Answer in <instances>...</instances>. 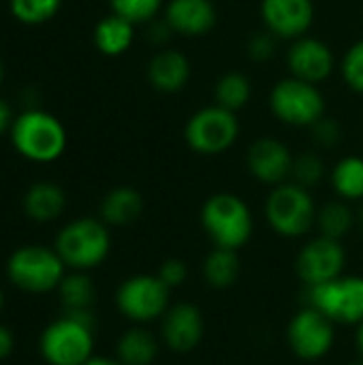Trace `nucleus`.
Listing matches in <instances>:
<instances>
[{"label":"nucleus","instance_id":"f257e3e1","mask_svg":"<svg viewBox=\"0 0 363 365\" xmlns=\"http://www.w3.org/2000/svg\"><path fill=\"white\" fill-rule=\"evenodd\" d=\"M199 225L214 248L240 252L252 240L255 214L240 195L214 192L199 210Z\"/></svg>","mask_w":363,"mask_h":365},{"label":"nucleus","instance_id":"f03ea898","mask_svg":"<svg viewBox=\"0 0 363 365\" xmlns=\"http://www.w3.org/2000/svg\"><path fill=\"white\" fill-rule=\"evenodd\" d=\"M94 314L64 312L39 336V353L47 365H83L94 357Z\"/></svg>","mask_w":363,"mask_h":365},{"label":"nucleus","instance_id":"7ed1b4c3","mask_svg":"<svg viewBox=\"0 0 363 365\" xmlns=\"http://www.w3.org/2000/svg\"><path fill=\"white\" fill-rule=\"evenodd\" d=\"M319 205L310 192L293 180L270 188L263 203V218L267 227L285 240H302L310 235L317 225Z\"/></svg>","mask_w":363,"mask_h":365},{"label":"nucleus","instance_id":"20e7f679","mask_svg":"<svg viewBox=\"0 0 363 365\" xmlns=\"http://www.w3.org/2000/svg\"><path fill=\"white\" fill-rule=\"evenodd\" d=\"M11 143L15 152L39 165L58 160L68 143L64 124L45 109H26L15 115L11 126Z\"/></svg>","mask_w":363,"mask_h":365},{"label":"nucleus","instance_id":"39448f33","mask_svg":"<svg viewBox=\"0 0 363 365\" xmlns=\"http://www.w3.org/2000/svg\"><path fill=\"white\" fill-rule=\"evenodd\" d=\"M109 229L111 227L94 216L75 218L58 231L53 248L71 272H92L101 267L111 252Z\"/></svg>","mask_w":363,"mask_h":365},{"label":"nucleus","instance_id":"423d86ee","mask_svg":"<svg viewBox=\"0 0 363 365\" xmlns=\"http://www.w3.org/2000/svg\"><path fill=\"white\" fill-rule=\"evenodd\" d=\"M68 274V267L56 252V248L43 244H26L11 252L6 259L9 282L30 295H45L58 291L60 282Z\"/></svg>","mask_w":363,"mask_h":365},{"label":"nucleus","instance_id":"0eeeda50","mask_svg":"<svg viewBox=\"0 0 363 365\" xmlns=\"http://www.w3.org/2000/svg\"><path fill=\"white\" fill-rule=\"evenodd\" d=\"M272 115L289 128H312L327 115V101L319 86L297 77H282L267 96Z\"/></svg>","mask_w":363,"mask_h":365},{"label":"nucleus","instance_id":"6e6552de","mask_svg":"<svg viewBox=\"0 0 363 365\" xmlns=\"http://www.w3.org/2000/svg\"><path fill=\"white\" fill-rule=\"evenodd\" d=\"M240 133L242 124L237 113L214 103L188 115L182 137L190 152L199 156H220L237 143Z\"/></svg>","mask_w":363,"mask_h":365},{"label":"nucleus","instance_id":"1a4fd4ad","mask_svg":"<svg viewBox=\"0 0 363 365\" xmlns=\"http://www.w3.org/2000/svg\"><path fill=\"white\" fill-rule=\"evenodd\" d=\"M113 302L128 323L152 325L169 310L171 289L158 278V274H135L118 284Z\"/></svg>","mask_w":363,"mask_h":365},{"label":"nucleus","instance_id":"9d476101","mask_svg":"<svg viewBox=\"0 0 363 365\" xmlns=\"http://www.w3.org/2000/svg\"><path fill=\"white\" fill-rule=\"evenodd\" d=\"M306 304L338 327H357L363 321V276L342 274L329 282L306 289Z\"/></svg>","mask_w":363,"mask_h":365},{"label":"nucleus","instance_id":"9b49d317","mask_svg":"<svg viewBox=\"0 0 363 365\" xmlns=\"http://www.w3.org/2000/svg\"><path fill=\"white\" fill-rule=\"evenodd\" d=\"M336 327L312 306L300 308L285 329V340L293 357L306 364L323 361L336 346Z\"/></svg>","mask_w":363,"mask_h":365},{"label":"nucleus","instance_id":"f8f14e48","mask_svg":"<svg viewBox=\"0 0 363 365\" xmlns=\"http://www.w3.org/2000/svg\"><path fill=\"white\" fill-rule=\"evenodd\" d=\"M347 261L349 257L342 242L317 233L297 250L295 274L306 289H312L347 274Z\"/></svg>","mask_w":363,"mask_h":365},{"label":"nucleus","instance_id":"ddd939ff","mask_svg":"<svg viewBox=\"0 0 363 365\" xmlns=\"http://www.w3.org/2000/svg\"><path fill=\"white\" fill-rule=\"evenodd\" d=\"M285 62L291 77L304 79L315 86L325 83L338 68V60L332 45L312 34L291 41L285 53Z\"/></svg>","mask_w":363,"mask_h":365},{"label":"nucleus","instance_id":"4468645a","mask_svg":"<svg viewBox=\"0 0 363 365\" xmlns=\"http://www.w3.org/2000/svg\"><path fill=\"white\" fill-rule=\"evenodd\" d=\"M158 323V336L163 346L175 355H188L203 342L205 319L199 306L190 302L171 304Z\"/></svg>","mask_w":363,"mask_h":365},{"label":"nucleus","instance_id":"2eb2a0df","mask_svg":"<svg viewBox=\"0 0 363 365\" xmlns=\"http://www.w3.org/2000/svg\"><path fill=\"white\" fill-rule=\"evenodd\" d=\"M259 15L265 30L278 41L291 43L310 34L317 19V6L315 0H261Z\"/></svg>","mask_w":363,"mask_h":365},{"label":"nucleus","instance_id":"dca6fc26","mask_svg":"<svg viewBox=\"0 0 363 365\" xmlns=\"http://www.w3.org/2000/svg\"><path fill=\"white\" fill-rule=\"evenodd\" d=\"M291 148L276 137H259L246 150V169L252 180L263 186H278L291 180L293 171Z\"/></svg>","mask_w":363,"mask_h":365},{"label":"nucleus","instance_id":"f3484780","mask_svg":"<svg viewBox=\"0 0 363 365\" xmlns=\"http://www.w3.org/2000/svg\"><path fill=\"white\" fill-rule=\"evenodd\" d=\"M163 17L178 36L201 38L216 28L218 11L214 0H167Z\"/></svg>","mask_w":363,"mask_h":365},{"label":"nucleus","instance_id":"a211bd4d","mask_svg":"<svg viewBox=\"0 0 363 365\" xmlns=\"http://www.w3.org/2000/svg\"><path fill=\"white\" fill-rule=\"evenodd\" d=\"M193 77V64L190 58L173 47L158 49L148 66H145V79L152 86V90L160 94H178L182 92Z\"/></svg>","mask_w":363,"mask_h":365},{"label":"nucleus","instance_id":"6ab92c4d","mask_svg":"<svg viewBox=\"0 0 363 365\" xmlns=\"http://www.w3.org/2000/svg\"><path fill=\"white\" fill-rule=\"evenodd\" d=\"M160 349V336H156L148 325H133L118 338L116 359L122 365H154Z\"/></svg>","mask_w":363,"mask_h":365},{"label":"nucleus","instance_id":"aec40b11","mask_svg":"<svg viewBox=\"0 0 363 365\" xmlns=\"http://www.w3.org/2000/svg\"><path fill=\"white\" fill-rule=\"evenodd\" d=\"M98 214L107 227H131L143 214V197L133 186H116L103 197Z\"/></svg>","mask_w":363,"mask_h":365},{"label":"nucleus","instance_id":"412c9836","mask_svg":"<svg viewBox=\"0 0 363 365\" xmlns=\"http://www.w3.org/2000/svg\"><path fill=\"white\" fill-rule=\"evenodd\" d=\"M21 207L30 220L51 222L62 216V212L66 207V195H64L62 186H58L56 182L43 180V182L32 184L26 190V195L21 199Z\"/></svg>","mask_w":363,"mask_h":365},{"label":"nucleus","instance_id":"4be33fe9","mask_svg":"<svg viewBox=\"0 0 363 365\" xmlns=\"http://www.w3.org/2000/svg\"><path fill=\"white\" fill-rule=\"evenodd\" d=\"M135 28L137 26L131 24L128 19L116 13H109L101 17L98 24L94 26V32H92L94 47L107 58L124 56L135 43Z\"/></svg>","mask_w":363,"mask_h":365},{"label":"nucleus","instance_id":"5701e85b","mask_svg":"<svg viewBox=\"0 0 363 365\" xmlns=\"http://www.w3.org/2000/svg\"><path fill=\"white\" fill-rule=\"evenodd\" d=\"M242 274V261L235 250L212 248V252L201 263V276L208 287L216 291H227L235 287Z\"/></svg>","mask_w":363,"mask_h":365},{"label":"nucleus","instance_id":"b1692460","mask_svg":"<svg viewBox=\"0 0 363 365\" xmlns=\"http://www.w3.org/2000/svg\"><path fill=\"white\" fill-rule=\"evenodd\" d=\"M329 184L338 199L347 203L363 201V158L357 154L342 156L329 171Z\"/></svg>","mask_w":363,"mask_h":365},{"label":"nucleus","instance_id":"393cba45","mask_svg":"<svg viewBox=\"0 0 363 365\" xmlns=\"http://www.w3.org/2000/svg\"><path fill=\"white\" fill-rule=\"evenodd\" d=\"M355 227H357V216H355V210L351 207V203L336 197V199L319 205L317 225H315L319 235L342 242L344 237L351 235V231Z\"/></svg>","mask_w":363,"mask_h":365},{"label":"nucleus","instance_id":"a878e982","mask_svg":"<svg viewBox=\"0 0 363 365\" xmlns=\"http://www.w3.org/2000/svg\"><path fill=\"white\" fill-rule=\"evenodd\" d=\"M56 293L64 312H92L96 289L88 272H68Z\"/></svg>","mask_w":363,"mask_h":365},{"label":"nucleus","instance_id":"bb28decb","mask_svg":"<svg viewBox=\"0 0 363 365\" xmlns=\"http://www.w3.org/2000/svg\"><path fill=\"white\" fill-rule=\"evenodd\" d=\"M250 101H252V81L242 71H229L216 79L214 83L216 105L237 113L240 109L248 107Z\"/></svg>","mask_w":363,"mask_h":365},{"label":"nucleus","instance_id":"cd10ccee","mask_svg":"<svg viewBox=\"0 0 363 365\" xmlns=\"http://www.w3.org/2000/svg\"><path fill=\"white\" fill-rule=\"evenodd\" d=\"M62 0H9L11 15L26 26H41L58 15Z\"/></svg>","mask_w":363,"mask_h":365},{"label":"nucleus","instance_id":"c85d7f7f","mask_svg":"<svg viewBox=\"0 0 363 365\" xmlns=\"http://www.w3.org/2000/svg\"><path fill=\"white\" fill-rule=\"evenodd\" d=\"M111 13L128 19L135 26H148L152 19L163 15L167 0H107Z\"/></svg>","mask_w":363,"mask_h":365},{"label":"nucleus","instance_id":"c756f323","mask_svg":"<svg viewBox=\"0 0 363 365\" xmlns=\"http://www.w3.org/2000/svg\"><path fill=\"white\" fill-rule=\"evenodd\" d=\"M327 175V165L323 160V156L319 152H300L293 158V171H291V180L304 188H315L319 186Z\"/></svg>","mask_w":363,"mask_h":365},{"label":"nucleus","instance_id":"7c9ffc66","mask_svg":"<svg viewBox=\"0 0 363 365\" xmlns=\"http://www.w3.org/2000/svg\"><path fill=\"white\" fill-rule=\"evenodd\" d=\"M338 71H340L344 86L351 92L363 96V38L349 45V49L338 62Z\"/></svg>","mask_w":363,"mask_h":365},{"label":"nucleus","instance_id":"2f4dec72","mask_svg":"<svg viewBox=\"0 0 363 365\" xmlns=\"http://www.w3.org/2000/svg\"><path fill=\"white\" fill-rule=\"evenodd\" d=\"M278 47V38L270 32V30H257L250 34V38L246 41V53L252 62H267L274 58Z\"/></svg>","mask_w":363,"mask_h":365},{"label":"nucleus","instance_id":"473e14b6","mask_svg":"<svg viewBox=\"0 0 363 365\" xmlns=\"http://www.w3.org/2000/svg\"><path fill=\"white\" fill-rule=\"evenodd\" d=\"M310 130H312V141L323 150H332L342 141V124L332 115H323Z\"/></svg>","mask_w":363,"mask_h":365},{"label":"nucleus","instance_id":"72a5a7b5","mask_svg":"<svg viewBox=\"0 0 363 365\" xmlns=\"http://www.w3.org/2000/svg\"><path fill=\"white\" fill-rule=\"evenodd\" d=\"M156 274H158V278L171 291H175V289H180L186 282V278H188V265L182 259H167V261H163V265L158 267Z\"/></svg>","mask_w":363,"mask_h":365},{"label":"nucleus","instance_id":"f704fd0d","mask_svg":"<svg viewBox=\"0 0 363 365\" xmlns=\"http://www.w3.org/2000/svg\"><path fill=\"white\" fill-rule=\"evenodd\" d=\"M175 36V32H173V28L167 24V19L160 15V17H156V19H152L150 24H148V32H145V38L152 43V45H156V47H169V43H171V38Z\"/></svg>","mask_w":363,"mask_h":365},{"label":"nucleus","instance_id":"c9c22d12","mask_svg":"<svg viewBox=\"0 0 363 365\" xmlns=\"http://www.w3.org/2000/svg\"><path fill=\"white\" fill-rule=\"evenodd\" d=\"M15 349V336L6 325H0V361H4L6 357H11Z\"/></svg>","mask_w":363,"mask_h":365},{"label":"nucleus","instance_id":"e433bc0d","mask_svg":"<svg viewBox=\"0 0 363 365\" xmlns=\"http://www.w3.org/2000/svg\"><path fill=\"white\" fill-rule=\"evenodd\" d=\"M13 120H15V115H13L11 105H9L4 98H0V135H4V133H9V130H11Z\"/></svg>","mask_w":363,"mask_h":365},{"label":"nucleus","instance_id":"4c0bfd02","mask_svg":"<svg viewBox=\"0 0 363 365\" xmlns=\"http://www.w3.org/2000/svg\"><path fill=\"white\" fill-rule=\"evenodd\" d=\"M83 365H122L116 357H103V355H94L92 359H88Z\"/></svg>","mask_w":363,"mask_h":365},{"label":"nucleus","instance_id":"58836bf2","mask_svg":"<svg viewBox=\"0 0 363 365\" xmlns=\"http://www.w3.org/2000/svg\"><path fill=\"white\" fill-rule=\"evenodd\" d=\"M355 351H357V357L363 359V321L355 327Z\"/></svg>","mask_w":363,"mask_h":365},{"label":"nucleus","instance_id":"ea45409f","mask_svg":"<svg viewBox=\"0 0 363 365\" xmlns=\"http://www.w3.org/2000/svg\"><path fill=\"white\" fill-rule=\"evenodd\" d=\"M355 216H357V227H362L363 229V201L359 203V207L355 210Z\"/></svg>","mask_w":363,"mask_h":365},{"label":"nucleus","instance_id":"a19ab883","mask_svg":"<svg viewBox=\"0 0 363 365\" xmlns=\"http://www.w3.org/2000/svg\"><path fill=\"white\" fill-rule=\"evenodd\" d=\"M2 304H4V293H2V289H0V310H2Z\"/></svg>","mask_w":363,"mask_h":365},{"label":"nucleus","instance_id":"79ce46f5","mask_svg":"<svg viewBox=\"0 0 363 365\" xmlns=\"http://www.w3.org/2000/svg\"><path fill=\"white\" fill-rule=\"evenodd\" d=\"M349 365H363V359H359V357H357L355 361H351V364H349Z\"/></svg>","mask_w":363,"mask_h":365},{"label":"nucleus","instance_id":"37998d69","mask_svg":"<svg viewBox=\"0 0 363 365\" xmlns=\"http://www.w3.org/2000/svg\"><path fill=\"white\" fill-rule=\"evenodd\" d=\"M2 77H4V68H2V62H0V83H2Z\"/></svg>","mask_w":363,"mask_h":365}]
</instances>
